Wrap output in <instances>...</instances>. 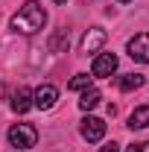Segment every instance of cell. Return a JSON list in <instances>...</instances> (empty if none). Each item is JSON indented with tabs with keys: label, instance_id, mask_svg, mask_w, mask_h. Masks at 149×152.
Masks as SVG:
<instances>
[{
	"label": "cell",
	"instance_id": "7a4b0ae2",
	"mask_svg": "<svg viewBox=\"0 0 149 152\" xmlns=\"http://www.w3.org/2000/svg\"><path fill=\"white\" fill-rule=\"evenodd\" d=\"M9 143L18 146V149H32L38 143V129L32 123H15L9 129Z\"/></svg>",
	"mask_w": 149,
	"mask_h": 152
},
{
	"label": "cell",
	"instance_id": "5bb4252c",
	"mask_svg": "<svg viewBox=\"0 0 149 152\" xmlns=\"http://www.w3.org/2000/svg\"><path fill=\"white\" fill-rule=\"evenodd\" d=\"M126 152H149V140H140V143H131Z\"/></svg>",
	"mask_w": 149,
	"mask_h": 152
},
{
	"label": "cell",
	"instance_id": "30bf717a",
	"mask_svg": "<svg viewBox=\"0 0 149 152\" xmlns=\"http://www.w3.org/2000/svg\"><path fill=\"white\" fill-rule=\"evenodd\" d=\"M143 76L140 73H126V76H117V88L120 91H134V88H143Z\"/></svg>",
	"mask_w": 149,
	"mask_h": 152
},
{
	"label": "cell",
	"instance_id": "8992f818",
	"mask_svg": "<svg viewBox=\"0 0 149 152\" xmlns=\"http://www.w3.org/2000/svg\"><path fill=\"white\" fill-rule=\"evenodd\" d=\"M79 132H82V137H85L88 143H96V140H102V134H105V123H102L99 117H85L82 126H79Z\"/></svg>",
	"mask_w": 149,
	"mask_h": 152
},
{
	"label": "cell",
	"instance_id": "2e32d148",
	"mask_svg": "<svg viewBox=\"0 0 149 152\" xmlns=\"http://www.w3.org/2000/svg\"><path fill=\"white\" fill-rule=\"evenodd\" d=\"M53 3H64V0H53Z\"/></svg>",
	"mask_w": 149,
	"mask_h": 152
},
{
	"label": "cell",
	"instance_id": "3957f363",
	"mask_svg": "<svg viewBox=\"0 0 149 152\" xmlns=\"http://www.w3.org/2000/svg\"><path fill=\"white\" fill-rule=\"evenodd\" d=\"M126 50H129V56L134 58V61L149 64V32H137L134 38H129Z\"/></svg>",
	"mask_w": 149,
	"mask_h": 152
},
{
	"label": "cell",
	"instance_id": "8fae6325",
	"mask_svg": "<svg viewBox=\"0 0 149 152\" xmlns=\"http://www.w3.org/2000/svg\"><path fill=\"white\" fill-rule=\"evenodd\" d=\"M99 99H102V94L96 88H88V91H82V96H79V108L82 111H91V108L99 105Z\"/></svg>",
	"mask_w": 149,
	"mask_h": 152
},
{
	"label": "cell",
	"instance_id": "6da1fadb",
	"mask_svg": "<svg viewBox=\"0 0 149 152\" xmlns=\"http://www.w3.org/2000/svg\"><path fill=\"white\" fill-rule=\"evenodd\" d=\"M44 23H47V12H44V6L38 0H26L12 15V29L20 32V35H35Z\"/></svg>",
	"mask_w": 149,
	"mask_h": 152
},
{
	"label": "cell",
	"instance_id": "52a82bcc",
	"mask_svg": "<svg viewBox=\"0 0 149 152\" xmlns=\"http://www.w3.org/2000/svg\"><path fill=\"white\" fill-rule=\"evenodd\" d=\"M105 29H99V26H91L85 35H82V53H99L102 50V44H105Z\"/></svg>",
	"mask_w": 149,
	"mask_h": 152
},
{
	"label": "cell",
	"instance_id": "7c38bea8",
	"mask_svg": "<svg viewBox=\"0 0 149 152\" xmlns=\"http://www.w3.org/2000/svg\"><path fill=\"white\" fill-rule=\"evenodd\" d=\"M64 50H67V32L58 29V32H53V38H50V53H64Z\"/></svg>",
	"mask_w": 149,
	"mask_h": 152
},
{
	"label": "cell",
	"instance_id": "e0dca14e",
	"mask_svg": "<svg viewBox=\"0 0 149 152\" xmlns=\"http://www.w3.org/2000/svg\"><path fill=\"white\" fill-rule=\"evenodd\" d=\"M120 3H129V0H120Z\"/></svg>",
	"mask_w": 149,
	"mask_h": 152
},
{
	"label": "cell",
	"instance_id": "9c48e42d",
	"mask_svg": "<svg viewBox=\"0 0 149 152\" xmlns=\"http://www.w3.org/2000/svg\"><path fill=\"white\" fill-rule=\"evenodd\" d=\"M129 126L131 129H149V105H137L129 117Z\"/></svg>",
	"mask_w": 149,
	"mask_h": 152
},
{
	"label": "cell",
	"instance_id": "4fadbf2b",
	"mask_svg": "<svg viewBox=\"0 0 149 152\" xmlns=\"http://www.w3.org/2000/svg\"><path fill=\"white\" fill-rule=\"evenodd\" d=\"M91 79L93 76H88V73H76L67 88H70V91H88V88H91Z\"/></svg>",
	"mask_w": 149,
	"mask_h": 152
},
{
	"label": "cell",
	"instance_id": "ba28073f",
	"mask_svg": "<svg viewBox=\"0 0 149 152\" xmlns=\"http://www.w3.org/2000/svg\"><path fill=\"white\" fill-rule=\"evenodd\" d=\"M29 108H32V91H29V88H18V91L12 94V111L26 114Z\"/></svg>",
	"mask_w": 149,
	"mask_h": 152
},
{
	"label": "cell",
	"instance_id": "9a60e30c",
	"mask_svg": "<svg viewBox=\"0 0 149 152\" xmlns=\"http://www.w3.org/2000/svg\"><path fill=\"white\" fill-rule=\"evenodd\" d=\"M99 152H120L117 143H105V146H99Z\"/></svg>",
	"mask_w": 149,
	"mask_h": 152
},
{
	"label": "cell",
	"instance_id": "5b68a950",
	"mask_svg": "<svg viewBox=\"0 0 149 152\" xmlns=\"http://www.w3.org/2000/svg\"><path fill=\"white\" fill-rule=\"evenodd\" d=\"M114 70H117V56L114 53H99V56L93 58V64H91V76H96V79H105Z\"/></svg>",
	"mask_w": 149,
	"mask_h": 152
},
{
	"label": "cell",
	"instance_id": "277c9868",
	"mask_svg": "<svg viewBox=\"0 0 149 152\" xmlns=\"http://www.w3.org/2000/svg\"><path fill=\"white\" fill-rule=\"evenodd\" d=\"M56 102H58V88H56V85H41V88L32 91V105L41 108V111L53 108Z\"/></svg>",
	"mask_w": 149,
	"mask_h": 152
}]
</instances>
